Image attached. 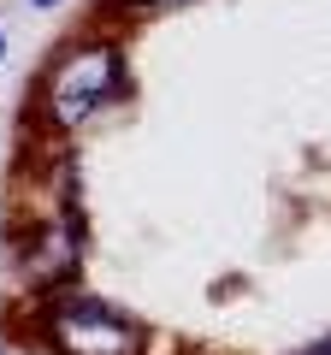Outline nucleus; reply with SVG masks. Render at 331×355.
<instances>
[{"label": "nucleus", "instance_id": "nucleus-1", "mask_svg": "<svg viewBox=\"0 0 331 355\" xmlns=\"http://www.w3.org/2000/svg\"><path fill=\"white\" fill-rule=\"evenodd\" d=\"M130 71H125V48L113 36H83L65 53H53L48 77H42V119L53 130H77L95 113H107L113 101H125Z\"/></svg>", "mask_w": 331, "mask_h": 355}, {"label": "nucleus", "instance_id": "nucleus-2", "mask_svg": "<svg viewBox=\"0 0 331 355\" xmlns=\"http://www.w3.org/2000/svg\"><path fill=\"white\" fill-rule=\"evenodd\" d=\"M36 338L53 355H142L148 349L142 320L89 291H53L36 308Z\"/></svg>", "mask_w": 331, "mask_h": 355}, {"label": "nucleus", "instance_id": "nucleus-3", "mask_svg": "<svg viewBox=\"0 0 331 355\" xmlns=\"http://www.w3.org/2000/svg\"><path fill=\"white\" fill-rule=\"evenodd\" d=\"M118 12H172V6H184V0H113Z\"/></svg>", "mask_w": 331, "mask_h": 355}, {"label": "nucleus", "instance_id": "nucleus-4", "mask_svg": "<svg viewBox=\"0 0 331 355\" xmlns=\"http://www.w3.org/2000/svg\"><path fill=\"white\" fill-rule=\"evenodd\" d=\"M290 355H331V331H325V338H314V343H302V349H290Z\"/></svg>", "mask_w": 331, "mask_h": 355}, {"label": "nucleus", "instance_id": "nucleus-5", "mask_svg": "<svg viewBox=\"0 0 331 355\" xmlns=\"http://www.w3.org/2000/svg\"><path fill=\"white\" fill-rule=\"evenodd\" d=\"M30 6H42V12H48V6H60V0H30Z\"/></svg>", "mask_w": 331, "mask_h": 355}, {"label": "nucleus", "instance_id": "nucleus-6", "mask_svg": "<svg viewBox=\"0 0 331 355\" xmlns=\"http://www.w3.org/2000/svg\"><path fill=\"white\" fill-rule=\"evenodd\" d=\"M0 60H6V36H0Z\"/></svg>", "mask_w": 331, "mask_h": 355}]
</instances>
